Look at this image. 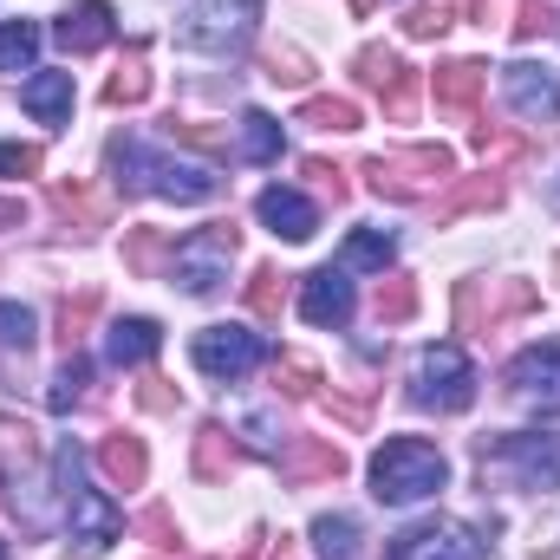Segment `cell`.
Returning a JSON list of instances; mask_svg holds the SVG:
<instances>
[{
  "instance_id": "obj_1",
  "label": "cell",
  "mask_w": 560,
  "mask_h": 560,
  "mask_svg": "<svg viewBox=\"0 0 560 560\" xmlns=\"http://www.w3.org/2000/svg\"><path fill=\"white\" fill-rule=\"evenodd\" d=\"M105 163L118 176L125 196H163V202H209L222 183L202 170V163H176V156H156L138 138H112L105 143Z\"/></svg>"
},
{
  "instance_id": "obj_2",
  "label": "cell",
  "mask_w": 560,
  "mask_h": 560,
  "mask_svg": "<svg viewBox=\"0 0 560 560\" xmlns=\"http://www.w3.org/2000/svg\"><path fill=\"white\" fill-rule=\"evenodd\" d=\"M52 495L66 502V522H72V541L85 548V555H105L112 541H125V515L112 509V495H98V489H85V463H79V450L72 443H59L52 450Z\"/></svg>"
},
{
  "instance_id": "obj_3",
  "label": "cell",
  "mask_w": 560,
  "mask_h": 560,
  "mask_svg": "<svg viewBox=\"0 0 560 560\" xmlns=\"http://www.w3.org/2000/svg\"><path fill=\"white\" fill-rule=\"evenodd\" d=\"M443 482H450V463H443V450L423 443V436H392V443L372 456V495L392 502V509H411L423 495H436Z\"/></svg>"
},
{
  "instance_id": "obj_4",
  "label": "cell",
  "mask_w": 560,
  "mask_h": 560,
  "mask_svg": "<svg viewBox=\"0 0 560 560\" xmlns=\"http://www.w3.org/2000/svg\"><path fill=\"white\" fill-rule=\"evenodd\" d=\"M456 156L443 143H418V150H392V156H372L365 163V189L378 202H423L436 183H450Z\"/></svg>"
},
{
  "instance_id": "obj_5",
  "label": "cell",
  "mask_w": 560,
  "mask_h": 560,
  "mask_svg": "<svg viewBox=\"0 0 560 560\" xmlns=\"http://www.w3.org/2000/svg\"><path fill=\"white\" fill-rule=\"evenodd\" d=\"M476 463L515 489H560V436H476Z\"/></svg>"
},
{
  "instance_id": "obj_6",
  "label": "cell",
  "mask_w": 560,
  "mask_h": 560,
  "mask_svg": "<svg viewBox=\"0 0 560 560\" xmlns=\"http://www.w3.org/2000/svg\"><path fill=\"white\" fill-rule=\"evenodd\" d=\"M476 365L463 359V346H430L411 372V405L418 411H436V418H456L476 405Z\"/></svg>"
},
{
  "instance_id": "obj_7",
  "label": "cell",
  "mask_w": 560,
  "mask_h": 560,
  "mask_svg": "<svg viewBox=\"0 0 560 560\" xmlns=\"http://www.w3.org/2000/svg\"><path fill=\"white\" fill-rule=\"evenodd\" d=\"M235 248H242V229L235 222H209V229H196L189 242H176V255H170V275L183 293H215L222 280H229V261H235Z\"/></svg>"
},
{
  "instance_id": "obj_8",
  "label": "cell",
  "mask_w": 560,
  "mask_h": 560,
  "mask_svg": "<svg viewBox=\"0 0 560 560\" xmlns=\"http://www.w3.org/2000/svg\"><path fill=\"white\" fill-rule=\"evenodd\" d=\"M261 20V0H196L176 26L183 52H229L248 39V26Z\"/></svg>"
},
{
  "instance_id": "obj_9",
  "label": "cell",
  "mask_w": 560,
  "mask_h": 560,
  "mask_svg": "<svg viewBox=\"0 0 560 560\" xmlns=\"http://www.w3.org/2000/svg\"><path fill=\"white\" fill-rule=\"evenodd\" d=\"M189 359L209 378H248L268 359V346H261V332H242V326H202L196 346H189Z\"/></svg>"
},
{
  "instance_id": "obj_10",
  "label": "cell",
  "mask_w": 560,
  "mask_h": 560,
  "mask_svg": "<svg viewBox=\"0 0 560 560\" xmlns=\"http://www.w3.org/2000/svg\"><path fill=\"white\" fill-rule=\"evenodd\" d=\"M482 555L489 548L463 522H418V528H405V535L385 541V560H482Z\"/></svg>"
},
{
  "instance_id": "obj_11",
  "label": "cell",
  "mask_w": 560,
  "mask_h": 560,
  "mask_svg": "<svg viewBox=\"0 0 560 560\" xmlns=\"http://www.w3.org/2000/svg\"><path fill=\"white\" fill-rule=\"evenodd\" d=\"M502 385H509V398L528 405L535 418H560V346H535V352H522V359L502 372Z\"/></svg>"
},
{
  "instance_id": "obj_12",
  "label": "cell",
  "mask_w": 560,
  "mask_h": 560,
  "mask_svg": "<svg viewBox=\"0 0 560 560\" xmlns=\"http://www.w3.org/2000/svg\"><path fill=\"white\" fill-rule=\"evenodd\" d=\"M502 98L515 105V118L555 125L560 118V72H548V66H509L502 72Z\"/></svg>"
},
{
  "instance_id": "obj_13",
  "label": "cell",
  "mask_w": 560,
  "mask_h": 560,
  "mask_svg": "<svg viewBox=\"0 0 560 560\" xmlns=\"http://www.w3.org/2000/svg\"><path fill=\"white\" fill-rule=\"evenodd\" d=\"M352 306H359V300H352L346 268H313V275L300 280V319H306V326H332V332H339V326L352 319Z\"/></svg>"
},
{
  "instance_id": "obj_14",
  "label": "cell",
  "mask_w": 560,
  "mask_h": 560,
  "mask_svg": "<svg viewBox=\"0 0 560 560\" xmlns=\"http://www.w3.org/2000/svg\"><path fill=\"white\" fill-rule=\"evenodd\" d=\"M280 476H287L293 489L339 482V476H346V456H339L332 443H319V436H287V450H280Z\"/></svg>"
},
{
  "instance_id": "obj_15",
  "label": "cell",
  "mask_w": 560,
  "mask_h": 560,
  "mask_svg": "<svg viewBox=\"0 0 560 560\" xmlns=\"http://www.w3.org/2000/svg\"><path fill=\"white\" fill-rule=\"evenodd\" d=\"M112 26H118V13L105 0H79V7H66L52 20V39L66 52H98V46H112Z\"/></svg>"
},
{
  "instance_id": "obj_16",
  "label": "cell",
  "mask_w": 560,
  "mask_h": 560,
  "mask_svg": "<svg viewBox=\"0 0 560 560\" xmlns=\"http://www.w3.org/2000/svg\"><path fill=\"white\" fill-rule=\"evenodd\" d=\"M255 215H261L275 235H287V242H313V229H319V209H313L300 189H280V183L255 196Z\"/></svg>"
},
{
  "instance_id": "obj_17",
  "label": "cell",
  "mask_w": 560,
  "mask_h": 560,
  "mask_svg": "<svg viewBox=\"0 0 560 560\" xmlns=\"http://www.w3.org/2000/svg\"><path fill=\"white\" fill-rule=\"evenodd\" d=\"M482 85H489V66H476V59H450V66H436V112L469 118L476 98H482Z\"/></svg>"
},
{
  "instance_id": "obj_18",
  "label": "cell",
  "mask_w": 560,
  "mask_h": 560,
  "mask_svg": "<svg viewBox=\"0 0 560 560\" xmlns=\"http://www.w3.org/2000/svg\"><path fill=\"white\" fill-rule=\"evenodd\" d=\"M39 476V430L0 411V482H33Z\"/></svg>"
},
{
  "instance_id": "obj_19",
  "label": "cell",
  "mask_w": 560,
  "mask_h": 560,
  "mask_svg": "<svg viewBox=\"0 0 560 560\" xmlns=\"http://www.w3.org/2000/svg\"><path fill=\"white\" fill-rule=\"evenodd\" d=\"M98 469H105V482H112V489H143V476H150L143 436H131V430H112V436L98 443Z\"/></svg>"
},
{
  "instance_id": "obj_20",
  "label": "cell",
  "mask_w": 560,
  "mask_h": 560,
  "mask_svg": "<svg viewBox=\"0 0 560 560\" xmlns=\"http://www.w3.org/2000/svg\"><path fill=\"white\" fill-rule=\"evenodd\" d=\"M20 105L39 118V125H66L72 118V72H33L20 85Z\"/></svg>"
},
{
  "instance_id": "obj_21",
  "label": "cell",
  "mask_w": 560,
  "mask_h": 560,
  "mask_svg": "<svg viewBox=\"0 0 560 560\" xmlns=\"http://www.w3.org/2000/svg\"><path fill=\"white\" fill-rule=\"evenodd\" d=\"M495 202H502V176H495V170H482V176H456L450 196L436 202V222L450 229V222H463V215H476V209H495Z\"/></svg>"
},
{
  "instance_id": "obj_22",
  "label": "cell",
  "mask_w": 560,
  "mask_h": 560,
  "mask_svg": "<svg viewBox=\"0 0 560 560\" xmlns=\"http://www.w3.org/2000/svg\"><path fill=\"white\" fill-rule=\"evenodd\" d=\"M46 202H52L72 229H105V222H112V202H105L92 183H79V176H72V183H52V189H46Z\"/></svg>"
},
{
  "instance_id": "obj_23",
  "label": "cell",
  "mask_w": 560,
  "mask_h": 560,
  "mask_svg": "<svg viewBox=\"0 0 560 560\" xmlns=\"http://www.w3.org/2000/svg\"><path fill=\"white\" fill-rule=\"evenodd\" d=\"M235 463H242L235 430H229V423H202V430H196V476H202V482H229Z\"/></svg>"
},
{
  "instance_id": "obj_24",
  "label": "cell",
  "mask_w": 560,
  "mask_h": 560,
  "mask_svg": "<svg viewBox=\"0 0 560 560\" xmlns=\"http://www.w3.org/2000/svg\"><path fill=\"white\" fill-rule=\"evenodd\" d=\"M156 346H163V326L156 319H118L105 332V359L112 365H143V359H156Z\"/></svg>"
},
{
  "instance_id": "obj_25",
  "label": "cell",
  "mask_w": 560,
  "mask_h": 560,
  "mask_svg": "<svg viewBox=\"0 0 560 560\" xmlns=\"http://www.w3.org/2000/svg\"><path fill=\"white\" fill-rule=\"evenodd\" d=\"M392 255H398V242H392L385 229H352L346 248H339V268H346V275H359V268H378V275H385Z\"/></svg>"
},
{
  "instance_id": "obj_26",
  "label": "cell",
  "mask_w": 560,
  "mask_h": 560,
  "mask_svg": "<svg viewBox=\"0 0 560 560\" xmlns=\"http://www.w3.org/2000/svg\"><path fill=\"white\" fill-rule=\"evenodd\" d=\"M98 306H105L98 287H79V293L59 300V346H66V352H79V339H85V326L98 319Z\"/></svg>"
},
{
  "instance_id": "obj_27",
  "label": "cell",
  "mask_w": 560,
  "mask_h": 560,
  "mask_svg": "<svg viewBox=\"0 0 560 560\" xmlns=\"http://www.w3.org/2000/svg\"><path fill=\"white\" fill-rule=\"evenodd\" d=\"M411 313H418V280L411 275L378 280V293H372V319H378V326H405Z\"/></svg>"
},
{
  "instance_id": "obj_28",
  "label": "cell",
  "mask_w": 560,
  "mask_h": 560,
  "mask_svg": "<svg viewBox=\"0 0 560 560\" xmlns=\"http://www.w3.org/2000/svg\"><path fill=\"white\" fill-rule=\"evenodd\" d=\"M163 255H170V235H163V229H150V222L125 229V268H131L138 280L156 275V268H163Z\"/></svg>"
},
{
  "instance_id": "obj_29",
  "label": "cell",
  "mask_w": 560,
  "mask_h": 560,
  "mask_svg": "<svg viewBox=\"0 0 560 560\" xmlns=\"http://www.w3.org/2000/svg\"><path fill=\"white\" fill-rule=\"evenodd\" d=\"M163 138L189 143V150H209V156H242L222 125H196V118H163Z\"/></svg>"
},
{
  "instance_id": "obj_30",
  "label": "cell",
  "mask_w": 560,
  "mask_h": 560,
  "mask_svg": "<svg viewBox=\"0 0 560 560\" xmlns=\"http://www.w3.org/2000/svg\"><path fill=\"white\" fill-rule=\"evenodd\" d=\"M39 52V26L33 20H0V72H26Z\"/></svg>"
},
{
  "instance_id": "obj_31",
  "label": "cell",
  "mask_w": 560,
  "mask_h": 560,
  "mask_svg": "<svg viewBox=\"0 0 560 560\" xmlns=\"http://www.w3.org/2000/svg\"><path fill=\"white\" fill-rule=\"evenodd\" d=\"M313 541L326 560H359V522L352 515H319L313 522Z\"/></svg>"
},
{
  "instance_id": "obj_32",
  "label": "cell",
  "mask_w": 560,
  "mask_h": 560,
  "mask_svg": "<svg viewBox=\"0 0 560 560\" xmlns=\"http://www.w3.org/2000/svg\"><path fill=\"white\" fill-rule=\"evenodd\" d=\"M85 385H92V365L79 359V352H66V365H59V378H52V392H46V405L66 418L72 405H85Z\"/></svg>"
},
{
  "instance_id": "obj_33",
  "label": "cell",
  "mask_w": 560,
  "mask_h": 560,
  "mask_svg": "<svg viewBox=\"0 0 560 560\" xmlns=\"http://www.w3.org/2000/svg\"><path fill=\"white\" fill-rule=\"evenodd\" d=\"M261 72H268L275 85H306V79H313V59H306L300 46L275 39V46H261Z\"/></svg>"
},
{
  "instance_id": "obj_34",
  "label": "cell",
  "mask_w": 560,
  "mask_h": 560,
  "mask_svg": "<svg viewBox=\"0 0 560 560\" xmlns=\"http://www.w3.org/2000/svg\"><path fill=\"white\" fill-rule=\"evenodd\" d=\"M235 150H242L248 163H275V156H280V125L268 118V112H248V118H242V143H235Z\"/></svg>"
},
{
  "instance_id": "obj_35",
  "label": "cell",
  "mask_w": 560,
  "mask_h": 560,
  "mask_svg": "<svg viewBox=\"0 0 560 560\" xmlns=\"http://www.w3.org/2000/svg\"><path fill=\"white\" fill-rule=\"evenodd\" d=\"M378 98H385V118H392V125H411V118H418V72L398 66V72L378 85Z\"/></svg>"
},
{
  "instance_id": "obj_36",
  "label": "cell",
  "mask_w": 560,
  "mask_h": 560,
  "mask_svg": "<svg viewBox=\"0 0 560 560\" xmlns=\"http://www.w3.org/2000/svg\"><path fill=\"white\" fill-rule=\"evenodd\" d=\"M300 125H313V131H359V105L352 98H306Z\"/></svg>"
},
{
  "instance_id": "obj_37",
  "label": "cell",
  "mask_w": 560,
  "mask_h": 560,
  "mask_svg": "<svg viewBox=\"0 0 560 560\" xmlns=\"http://www.w3.org/2000/svg\"><path fill=\"white\" fill-rule=\"evenodd\" d=\"M248 306H255V319H280V306H287V275H280V268H255V275H248Z\"/></svg>"
},
{
  "instance_id": "obj_38",
  "label": "cell",
  "mask_w": 560,
  "mask_h": 560,
  "mask_svg": "<svg viewBox=\"0 0 560 560\" xmlns=\"http://www.w3.org/2000/svg\"><path fill=\"white\" fill-rule=\"evenodd\" d=\"M275 392L280 398H313V392H319V365H313V359H293V352L275 359Z\"/></svg>"
},
{
  "instance_id": "obj_39",
  "label": "cell",
  "mask_w": 560,
  "mask_h": 560,
  "mask_svg": "<svg viewBox=\"0 0 560 560\" xmlns=\"http://www.w3.org/2000/svg\"><path fill=\"white\" fill-rule=\"evenodd\" d=\"M143 98H150V72H143V59H125L105 79V105H143Z\"/></svg>"
},
{
  "instance_id": "obj_40",
  "label": "cell",
  "mask_w": 560,
  "mask_h": 560,
  "mask_svg": "<svg viewBox=\"0 0 560 560\" xmlns=\"http://www.w3.org/2000/svg\"><path fill=\"white\" fill-rule=\"evenodd\" d=\"M242 436H248V450H255V456L280 463V450H287V436H293V430H280L268 411H255V418H242Z\"/></svg>"
},
{
  "instance_id": "obj_41",
  "label": "cell",
  "mask_w": 560,
  "mask_h": 560,
  "mask_svg": "<svg viewBox=\"0 0 560 560\" xmlns=\"http://www.w3.org/2000/svg\"><path fill=\"white\" fill-rule=\"evenodd\" d=\"M0 346L20 352V359L33 352V313H26L20 300H0Z\"/></svg>"
},
{
  "instance_id": "obj_42",
  "label": "cell",
  "mask_w": 560,
  "mask_h": 560,
  "mask_svg": "<svg viewBox=\"0 0 560 560\" xmlns=\"http://www.w3.org/2000/svg\"><path fill=\"white\" fill-rule=\"evenodd\" d=\"M398 66H405V59H398V52H385V46H365V52L352 59V72H359V85H372V92H378V85H385V79H392Z\"/></svg>"
},
{
  "instance_id": "obj_43",
  "label": "cell",
  "mask_w": 560,
  "mask_h": 560,
  "mask_svg": "<svg viewBox=\"0 0 560 560\" xmlns=\"http://www.w3.org/2000/svg\"><path fill=\"white\" fill-rule=\"evenodd\" d=\"M300 176H306V183H313L319 196L346 202V170H339V163H326V156H306V163H300Z\"/></svg>"
},
{
  "instance_id": "obj_44",
  "label": "cell",
  "mask_w": 560,
  "mask_h": 560,
  "mask_svg": "<svg viewBox=\"0 0 560 560\" xmlns=\"http://www.w3.org/2000/svg\"><path fill=\"white\" fill-rule=\"evenodd\" d=\"M555 26V0H522L515 7V39H541Z\"/></svg>"
},
{
  "instance_id": "obj_45",
  "label": "cell",
  "mask_w": 560,
  "mask_h": 560,
  "mask_svg": "<svg viewBox=\"0 0 560 560\" xmlns=\"http://www.w3.org/2000/svg\"><path fill=\"white\" fill-rule=\"evenodd\" d=\"M443 26H450V7H430V0H418V7L405 13V33H411V39H436Z\"/></svg>"
},
{
  "instance_id": "obj_46",
  "label": "cell",
  "mask_w": 560,
  "mask_h": 560,
  "mask_svg": "<svg viewBox=\"0 0 560 560\" xmlns=\"http://www.w3.org/2000/svg\"><path fill=\"white\" fill-rule=\"evenodd\" d=\"M39 143H0V176H39Z\"/></svg>"
},
{
  "instance_id": "obj_47",
  "label": "cell",
  "mask_w": 560,
  "mask_h": 560,
  "mask_svg": "<svg viewBox=\"0 0 560 560\" xmlns=\"http://www.w3.org/2000/svg\"><path fill=\"white\" fill-rule=\"evenodd\" d=\"M138 405H143V411H156V418H170L183 398H176V385H170V378H143V385H138Z\"/></svg>"
},
{
  "instance_id": "obj_48",
  "label": "cell",
  "mask_w": 560,
  "mask_h": 560,
  "mask_svg": "<svg viewBox=\"0 0 560 560\" xmlns=\"http://www.w3.org/2000/svg\"><path fill=\"white\" fill-rule=\"evenodd\" d=\"M138 535H143V541H156V548H176V522H170V509H156V502H150V509L138 515Z\"/></svg>"
},
{
  "instance_id": "obj_49",
  "label": "cell",
  "mask_w": 560,
  "mask_h": 560,
  "mask_svg": "<svg viewBox=\"0 0 560 560\" xmlns=\"http://www.w3.org/2000/svg\"><path fill=\"white\" fill-rule=\"evenodd\" d=\"M326 411H339V423H365V405L359 398H326Z\"/></svg>"
},
{
  "instance_id": "obj_50",
  "label": "cell",
  "mask_w": 560,
  "mask_h": 560,
  "mask_svg": "<svg viewBox=\"0 0 560 560\" xmlns=\"http://www.w3.org/2000/svg\"><path fill=\"white\" fill-rule=\"evenodd\" d=\"M26 222V202H13V196H0V229H20Z\"/></svg>"
},
{
  "instance_id": "obj_51",
  "label": "cell",
  "mask_w": 560,
  "mask_h": 560,
  "mask_svg": "<svg viewBox=\"0 0 560 560\" xmlns=\"http://www.w3.org/2000/svg\"><path fill=\"white\" fill-rule=\"evenodd\" d=\"M261 548H268V535H261V528H255V535H248V541H242V555H235V560H261Z\"/></svg>"
},
{
  "instance_id": "obj_52",
  "label": "cell",
  "mask_w": 560,
  "mask_h": 560,
  "mask_svg": "<svg viewBox=\"0 0 560 560\" xmlns=\"http://www.w3.org/2000/svg\"><path fill=\"white\" fill-rule=\"evenodd\" d=\"M275 560H300V541H287V535H280V548H275Z\"/></svg>"
},
{
  "instance_id": "obj_53",
  "label": "cell",
  "mask_w": 560,
  "mask_h": 560,
  "mask_svg": "<svg viewBox=\"0 0 560 560\" xmlns=\"http://www.w3.org/2000/svg\"><path fill=\"white\" fill-rule=\"evenodd\" d=\"M352 7H359V13H365V7H372V0H352Z\"/></svg>"
},
{
  "instance_id": "obj_54",
  "label": "cell",
  "mask_w": 560,
  "mask_h": 560,
  "mask_svg": "<svg viewBox=\"0 0 560 560\" xmlns=\"http://www.w3.org/2000/svg\"><path fill=\"white\" fill-rule=\"evenodd\" d=\"M555 209H560V183H555Z\"/></svg>"
},
{
  "instance_id": "obj_55",
  "label": "cell",
  "mask_w": 560,
  "mask_h": 560,
  "mask_svg": "<svg viewBox=\"0 0 560 560\" xmlns=\"http://www.w3.org/2000/svg\"><path fill=\"white\" fill-rule=\"evenodd\" d=\"M555 280H560V261H555Z\"/></svg>"
},
{
  "instance_id": "obj_56",
  "label": "cell",
  "mask_w": 560,
  "mask_h": 560,
  "mask_svg": "<svg viewBox=\"0 0 560 560\" xmlns=\"http://www.w3.org/2000/svg\"><path fill=\"white\" fill-rule=\"evenodd\" d=\"M0 560H7V548H0Z\"/></svg>"
}]
</instances>
